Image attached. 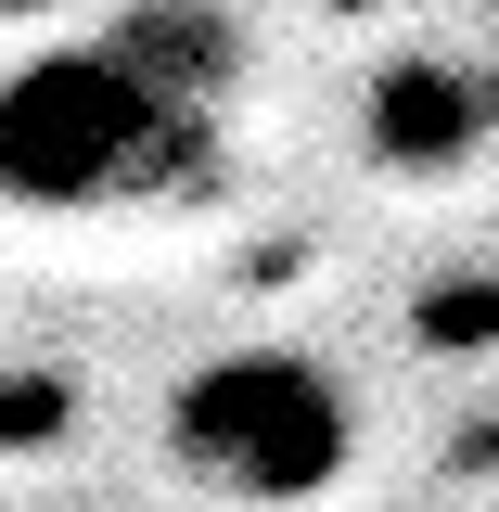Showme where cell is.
Wrapping results in <instances>:
<instances>
[{
	"mask_svg": "<svg viewBox=\"0 0 499 512\" xmlns=\"http://www.w3.org/2000/svg\"><path fill=\"white\" fill-rule=\"evenodd\" d=\"M359 154L384 180H461L499 154V64L461 52H384L359 90Z\"/></svg>",
	"mask_w": 499,
	"mask_h": 512,
	"instance_id": "3957f363",
	"label": "cell"
},
{
	"mask_svg": "<svg viewBox=\"0 0 499 512\" xmlns=\"http://www.w3.org/2000/svg\"><path fill=\"white\" fill-rule=\"evenodd\" d=\"M474 26H487V52H499V0H474Z\"/></svg>",
	"mask_w": 499,
	"mask_h": 512,
	"instance_id": "52a82bcc",
	"label": "cell"
},
{
	"mask_svg": "<svg viewBox=\"0 0 499 512\" xmlns=\"http://www.w3.org/2000/svg\"><path fill=\"white\" fill-rule=\"evenodd\" d=\"M231 154L218 116H180L167 90H141L103 39L0 64V205L13 218H180L218 205Z\"/></svg>",
	"mask_w": 499,
	"mask_h": 512,
	"instance_id": "6da1fadb",
	"label": "cell"
},
{
	"mask_svg": "<svg viewBox=\"0 0 499 512\" xmlns=\"http://www.w3.org/2000/svg\"><path fill=\"white\" fill-rule=\"evenodd\" d=\"M423 333H436V346H487L499 333V282H448L436 308H423Z\"/></svg>",
	"mask_w": 499,
	"mask_h": 512,
	"instance_id": "5b68a950",
	"label": "cell"
},
{
	"mask_svg": "<svg viewBox=\"0 0 499 512\" xmlns=\"http://www.w3.org/2000/svg\"><path fill=\"white\" fill-rule=\"evenodd\" d=\"M103 52L141 90H167L180 116H231V90H244V26L218 0H128L116 26H103Z\"/></svg>",
	"mask_w": 499,
	"mask_h": 512,
	"instance_id": "277c9868",
	"label": "cell"
},
{
	"mask_svg": "<svg viewBox=\"0 0 499 512\" xmlns=\"http://www.w3.org/2000/svg\"><path fill=\"white\" fill-rule=\"evenodd\" d=\"M154 448L192 500L218 512H320L346 474H359V397L320 346H218L192 359L167 397H154Z\"/></svg>",
	"mask_w": 499,
	"mask_h": 512,
	"instance_id": "7a4b0ae2",
	"label": "cell"
},
{
	"mask_svg": "<svg viewBox=\"0 0 499 512\" xmlns=\"http://www.w3.org/2000/svg\"><path fill=\"white\" fill-rule=\"evenodd\" d=\"M64 436V384H0V448H52Z\"/></svg>",
	"mask_w": 499,
	"mask_h": 512,
	"instance_id": "8992f818",
	"label": "cell"
}]
</instances>
